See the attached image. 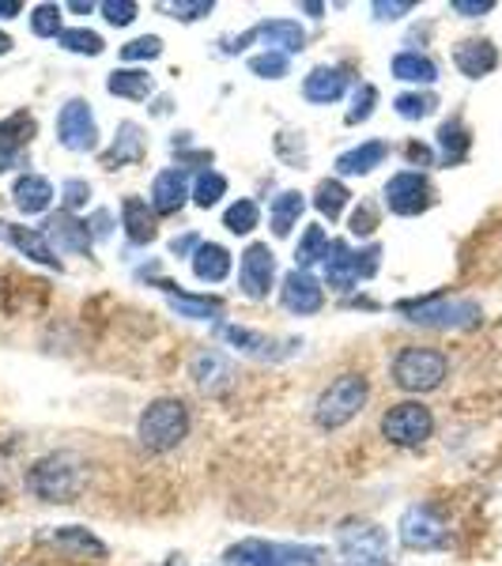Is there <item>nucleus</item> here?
Masks as SVG:
<instances>
[{"mask_svg": "<svg viewBox=\"0 0 502 566\" xmlns=\"http://www.w3.org/2000/svg\"><path fill=\"white\" fill-rule=\"evenodd\" d=\"M405 155H408V163H423V167H431V163H435V151L427 148V144H419V140L408 144Z\"/></svg>", "mask_w": 502, "mask_h": 566, "instance_id": "864d4df0", "label": "nucleus"}, {"mask_svg": "<svg viewBox=\"0 0 502 566\" xmlns=\"http://www.w3.org/2000/svg\"><path fill=\"white\" fill-rule=\"evenodd\" d=\"M453 12L464 15V20H480V15H488L491 8H495V0H453Z\"/></svg>", "mask_w": 502, "mask_h": 566, "instance_id": "603ef678", "label": "nucleus"}, {"mask_svg": "<svg viewBox=\"0 0 502 566\" xmlns=\"http://www.w3.org/2000/svg\"><path fill=\"white\" fill-rule=\"evenodd\" d=\"M348 200H352V193H348V186H344L341 178H325L322 186H317V193H314V208L328 219V223H333V219L344 216Z\"/></svg>", "mask_w": 502, "mask_h": 566, "instance_id": "f704fd0d", "label": "nucleus"}, {"mask_svg": "<svg viewBox=\"0 0 502 566\" xmlns=\"http://www.w3.org/2000/svg\"><path fill=\"white\" fill-rule=\"evenodd\" d=\"M0 239H4L8 245H15L20 253H27L31 261L45 264V269H61L53 245L45 242V234L34 231V227H15V223H8V219H0Z\"/></svg>", "mask_w": 502, "mask_h": 566, "instance_id": "5701e85b", "label": "nucleus"}, {"mask_svg": "<svg viewBox=\"0 0 502 566\" xmlns=\"http://www.w3.org/2000/svg\"><path fill=\"white\" fill-rule=\"evenodd\" d=\"M61 45H65L69 53H80V57H98V53L106 50V42L98 39L95 31H87V27H69V31H61Z\"/></svg>", "mask_w": 502, "mask_h": 566, "instance_id": "ea45409f", "label": "nucleus"}, {"mask_svg": "<svg viewBox=\"0 0 502 566\" xmlns=\"http://www.w3.org/2000/svg\"><path fill=\"white\" fill-rule=\"evenodd\" d=\"M45 242L57 245V253H69V258H87L91 253V227L87 219H76L72 212H57L50 216V223H45Z\"/></svg>", "mask_w": 502, "mask_h": 566, "instance_id": "a211bd4d", "label": "nucleus"}, {"mask_svg": "<svg viewBox=\"0 0 502 566\" xmlns=\"http://www.w3.org/2000/svg\"><path fill=\"white\" fill-rule=\"evenodd\" d=\"M57 144L76 155L95 151L98 148V122L91 114L87 98H69L57 114Z\"/></svg>", "mask_w": 502, "mask_h": 566, "instance_id": "9b49d317", "label": "nucleus"}, {"mask_svg": "<svg viewBox=\"0 0 502 566\" xmlns=\"http://www.w3.org/2000/svg\"><path fill=\"white\" fill-rule=\"evenodd\" d=\"M397 314H405L412 325L442 328V333H464V328L483 325V310L472 298H450V295H427L397 303Z\"/></svg>", "mask_w": 502, "mask_h": 566, "instance_id": "7ed1b4c3", "label": "nucleus"}, {"mask_svg": "<svg viewBox=\"0 0 502 566\" xmlns=\"http://www.w3.org/2000/svg\"><path fill=\"white\" fill-rule=\"evenodd\" d=\"M280 303H284V310H291V314L310 317L325 306V291H322V283L310 276V272L291 269L287 276L280 280Z\"/></svg>", "mask_w": 502, "mask_h": 566, "instance_id": "f3484780", "label": "nucleus"}, {"mask_svg": "<svg viewBox=\"0 0 502 566\" xmlns=\"http://www.w3.org/2000/svg\"><path fill=\"white\" fill-rule=\"evenodd\" d=\"M394 109L405 117V122H423V117H431L438 109V98L431 91H408V95L394 98Z\"/></svg>", "mask_w": 502, "mask_h": 566, "instance_id": "58836bf2", "label": "nucleus"}, {"mask_svg": "<svg viewBox=\"0 0 502 566\" xmlns=\"http://www.w3.org/2000/svg\"><path fill=\"white\" fill-rule=\"evenodd\" d=\"M189 378H194V386L200 392H208V397H223V392L234 389V363L227 359L223 352L216 348H205L194 355V363H189Z\"/></svg>", "mask_w": 502, "mask_h": 566, "instance_id": "dca6fc26", "label": "nucleus"}, {"mask_svg": "<svg viewBox=\"0 0 502 566\" xmlns=\"http://www.w3.org/2000/svg\"><path fill=\"white\" fill-rule=\"evenodd\" d=\"M61 200H65V212H76V208H84L91 200V186L84 178H69L65 186H61Z\"/></svg>", "mask_w": 502, "mask_h": 566, "instance_id": "8fccbe9b", "label": "nucleus"}, {"mask_svg": "<svg viewBox=\"0 0 502 566\" xmlns=\"http://www.w3.org/2000/svg\"><path fill=\"white\" fill-rule=\"evenodd\" d=\"M299 12H306L310 20H322V15H325V4H314V0H306V4H299Z\"/></svg>", "mask_w": 502, "mask_h": 566, "instance_id": "13d9d810", "label": "nucleus"}, {"mask_svg": "<svg viewBox=\"0 0 502 566\" xmlns=\"http://www.w3.org/2000/svg\"><path fill=\"white\" fill-rule=\"evenodd\" d=\"M12 200H15V208H20L23 216L50 212V205H53V181L42 178V175H31V170H27V175L15 178Z\"/></svg>", "mask_w": 502, "mask_h": 566, "instance_id": "a878e982", "label": "nucleus"}, {"mask_svg": "<svg viewBox=\"0 0 502 566\" xmlns=\"http://www.w3.org/2000/svg\"><path fill=\"white\" fill-rule=\"evenodd\" d=\"M31 31L39 39H61V4H39L31 12Z\"/></svg>", "mask_w": 502, "mask_h": 566, "instance_id": "37998d69", "label": "nucleus"}, {"mask_svg": "<svg viewBox=\"0 0 502 566\" xmlns=\"http://www.w3.org/2000/svg\"><path fill=\"white\" fill-rule=\"evenodd\" d=\"M163 566H181V559H178V555H175V559H170V563H163Z\"/></svg>", "mask_w": 502, "mask_h": 566, "instance_id": "e2e57ef3", "label": "nucleus"}, {"mask_svg": "<svg viewBox=\"0 0 502 566\" xmlns=\"http://www.w3.org/2000/svg\"><path fill=\"white\" fill-rule=\"evenodd\" d=\"M370 12L378 23H394V20H400V15L416 12V0H374Z\"/></svg>", "mask_w": 502, "mask_h": 566, "instance_id": "49530a36", "label": "nucleus"}, {"mask_svg": "<svg viewBox=\"0 0 502 566\" xmlns=\"http://www.w3.org/2000/svg\"><path fill=\"white\" fill-rule=\"evenodd\" d=\"M381 434H386L389 446L416 450V446H423L427 438L435 434L431 408L419 405V400H400V405H394L386 416H381Z\"/></svg>", "mask_w": 502, "mask_h": 566, "instance_id": "0eeeda50", "label": "nucleus"}, {"mask_svg": "<svg viewBox=\"0 0 502 566\" xmlns=\"http://www.w3.org/2000/svg\"><path fill=\"white\" fill-rule=\"evenodd\" d=\"M453 65H458L461 76L469 80H483L499 69V45L491 39H464L453 45Z\"/></svg>", "mask_w": 502, "mask_h": 566, "instance_id": "412c9836", "label": "nucleus"}, {"mask_svg": "<svg viewBox=\"0 0 502 566\" xmlns=\"http://www.w3.org/2000/svg\"><path fill=\"white\" fill-rule=\"evenodd\" d=\"M374 227H378V208H374L370 200H359V208L352 212V234H359V239H370Z\"/></svg>", "mask_w": 502, "mask_h": 566, "instance_id": "de8ad7c7", "label": "nucleus"}, {"mask_svg": "<svg viewBox=\"0 0 502 566\" xmlns=\"http://www.w3.org/2000/svg\"><path fill=\"white\" fill-rule=\"evenodd\" d=\"M91 227V239H109V212H95L87 219Z\"/></svg>", "mask_w": 502, "mask_h": 566, "instance_id": "5fc2aeb1", "label": "nucleus"}, {"mask_svg": "<svg viewBox=\"0 0 502 566\" xmlns=\"http://www.w3.org/2000/svg\"><path fill=\"white\" fill-rule=\"evenodd\" d=\"M216 336L231 344L234 352L250 355V359H287V355H295L303 348L299 340H272V336H264V333H253V328H245V325H227V322H216Z\"/></svg>", "mask_w": 502, "mask_h": 566, "instance_id": "4468645a", "label": "nucleus"}, {"mask_svg": "<svg viewBox=\"0 0 502 566\" xmlns=\"http://www.w3.org/2000/svg\"><path fill=\"white\" fill-rule=\"evenodd\" d=\"M159 287L167 291V303L178 317H189V322H216V317L223 314V303H219V298L189 295V291H178L175 283H167V280H163Z\"/></svg>", "mask_w": 502, "mask_h": 566, "instance_id": "bb28decb", "label": "nucleus"}, {"mask_svg": "<svg viewBox=\"0 0 502 566\" xmlns=\"http://www.w3.org/2000/svg\"><path fill=\"white\" fill-rule=\"evenodd\" d=\"M450 374V359L438 348H400L394 359V386L405 392H435Z\"/></svg>", "mask_w": 502, "mask_h": 566, "instance_id": "423d86ee", "label": "nucleus"}, {"mask_svg": "<svg viewBox=\"0 0 502 566\" xmlns=\"http://www.w3.org/2000/svg\"><path fill=\"white\" fill-rule=\"evenodd\" d=\"M367 397H370V381L363 378V374H341V378L328 381L322 389V397H317L314 423L322 427V431H341V427H348L352 419L363 412Z\"/></svg>", "mask_w": 502, "mask_h": 566, "instance_id": "39448f33", "label": "nucleus"}, {"mask_svg": "<svg viewBox=\"0 0 502 566\" xmlns=\"http://www.w3.org/2000/svg\"><path fill=\"white\" fill-rule=\"evenodd\" d=\"M336 552L344 563H389V533L374 522H344L336 528Z\"/></svg>", "mask_w": 502, "mask_h": 566, "instance_id": "6e6552de", "label": "nucleus"}, {"mask_svg": "<svg viewBox=\"0 0 502 566\" xmlns=\"http://www.w3.org/2000/svg\"><path fill=\"white\" fill-rule=\"evenodd\" d=\"M325 280H328V287H336V291H352V287H359V269H355V253H352V245L348 242H328V253H325Z\"/></svg>", "mask_w": 502, "mask_h": 566, "instance_id": "cd10ccee", "label": "nucleus"}, {"mask_svg": "<svg viewBox=\"0 0 502 566\" xmlns=\"http://www.w3.org/2000/svg\"><path fill=\"white\" fill-rule=\"evenodd\" d=\"M325 253H328V234H325V227H306L303 231V239H299L295 245V269H310V264H317V261H325Z\"/></svg>", "mask_w": 502, "mask_h": 566, "instance_id": "c9c22d12", "label": "nucleus"}, {"mask_svg": "<svg viewBox=\"0 0 502 566\" xmlns=\"http://www.w3.org/2000/svg\"><path fill=\"white\" fill-rule=\"evenodd\" d=\"M189 197H194V189H189L186 167H170V170H159V175H155V181H151V212L155 216H178Z\"/></svg>", "mask_w": 502, "mask_h": 566, "instance_id": "6ab92c4d", "label": "nucleus"}, {"mask_svg": "<svg viewBox=\"0 0 502 566\" xmlns=\"http://www.w3.org/2000/svg\"><path fill=\"white\" fill-rule=\"evenodd\" d=\"M272 280H276V253L269 250V242H253L245 245L242 261H239V291L250 303L269 298Z\"/></svg>", "mask_w": 502, "mask_h": 566, "instance_id": "ddd939ff", "label": "nucleus"}, {"mask_svg": "<svg viewBox=\"0 0 502 566\" xmlns=\"http://www.w3.org/2000/svg\"><path fill=\"white\" fill-rule=\"evenodd\" d=\"M148 155V144H144V129L136 122H122L117 125V136L109 144V151H103V167L117 170V167H133Z\"/></svg>", "mask_w": 502, "mask_h": 566, "instance_id": "b1692460", "label": "nucleus"}, {"mask_svg": "<svg viewBox=\"0 0 502 566\" xmlns=\"http://www.w3.org/2000/svg\"><path fill=\"white\" fill-rule=\"evenodd\" d=\"M374 106H378V87H374V84H359V87H355V95H352V109L344 114V122H348V125L370 122Z\"/></svg>", "mask_w": 502, "mask_h": 566, "instance_id": "79ce46f5", "label": "nucleus"}, {"mask_svg": "<svg viewBox=\"0 0 502 566\" xmlns=\"http://www.w3.org/2000/svg\"><path fill=\"white\" fill-rule=\"evenodd\" d=\"M355 269H359V280H370L381 269V245H367L355 253Z\"/></svg>", "mask_w": 502, "mask_h": 566, "instance_id": "3c124183", "label": "nucleus"}, {"mask_svg": "<svg viewBox=\"0 0 502 566\" xmlns=\"http://www.w3.org/2000/svg\"><path fill=\"white\" fill-rule=\"evenodd\" d=\"M336 566H389V563H344V559H341Z\"/></svg>", "mask_w": 502, "mask_h": 566, "instance_id": "680f3d73", "label": "nucleus"}, {"mask_svg": "<svg viewBox=\"0 0 502 566\" xmlns=\"http://www.w3.org/2000/svg\"><path fill=\"white\" fill-rule=\"evenodd\" d=\"M303 208H306V200L299 189H287V193H280L276 200H272V208H269V223H272V234L276 239H287L291 231H295V223H299V216H303Z\"/></svg>", "mask_w": 502, "mask_h": 566, "instance_id": "72a5a7b5", "label": "nucleus"}, {"mask_svg": "<svg viewBox=\"0 0 502 566\" xmlns=\"http://www.w3.org/2000/svg\"><path fill=\"white\" fill-rule=\"evenodd\" d=\"M189 427H194V416H189L186 400L159 397L136 419V438L148 453H170L189 438Z\"/></svg>", "mask_w": 502, "mask_h": 566, "instance_id": "f03ea898", "label": "nucleus"}, {"mask_svg": "<svg viewBox=\"0 0 502 566\" xmlns=\"http://www.w3.org/2000/svg\"><path fill=\"white\" fill-rule=\"evenodd\" d=\"M197 245H200L197 234H181V239L170 242V253H175V258H186V253H197Z\"/></svg>", "mask_w": 502, "mask_h": 566, "instance_id": "6e6d98bb", "label": "nucleus"}, {"mask_svg": "<svg viewBox=\"0 0 502 566\" xmlns=\"http://www.w3.org/2000/svg\"><path fill=\"white\" fill-rule=\"evenodd\" d=\"M34 133H39V122H34L27 109L0 122V175H8V170H15V167H27V148H31Z\"/></svg>", "mask_w": 502, "mask_h": 566, "instance_id": "2eb2a0df", "label": "nucleus"}, {"mask_svg": "<svg viewBox=\"0 0 502 566\" xmlns=\"http://www.w3.org/2000/svg\"><path fill=\"white\" fill-rule=\"evenodd\" d=\"M20 12H23L20 0H0V20H15Z\"/></svg>", "mask_w": 502, "mask_h": 566, "instance_id": "4d7b16f0", "label": "nucleus"}, {"mask_svg": "<svg viewBox=\"0 0 502 566\" xmlns=\"http://www.w3.org/2000/svg\"><path fill=\"white\" fill-rule=\"evenodd\" d=\"M397 536H400V544H405L408 552H435V547H446L450 528H446L442 514H438L435 506L416 502V506H408L405 514H400Z\"/></svg>", "mask_w": 502, "mask_h": 566, "instance_id": "1a4fd4ad", "label": "nucleus"}, {"mask_svg": "<svg viewBox=\"0 0 502 566\" xmlns=\"http://www.w3.org/2000/svg\"><path fill=\"white\" fill-rule=\"evenodd\" d=\"M325 547L317 544H280V541H239L223 552V566H322Z\"/></svg>", "mask_w": 502, "mask_h": 566, "instance_id": "20e7f679", "label": "nucleus"}, {"mask_svg": "<svg viewBox=\"0 0 502 566\" xmlns=\"http://www.w3.org/2000/svg\"><path fill=\"white\" fill-rule=\"evenodd\" d=\"M250 42H264V50H276V53H303L306 50V31L295 20H269L250 27L239 39H223V53H242Z\"/></svg>", "mask_w": 502, "mask_h": 566, "instance_id": "9d476101", "label": "nucleus"}, {"mask_svg": "<svg viewBox=\"0 0 502 566\" xmlns=\"http://www.w3.org/2000/svg\"><path fill=\"white\" fill-rule=\"evenodd\" d=\"M348 95V72L336 69V65H317L306 72L303 80V98L314 106H333Z\"/></svg>", "mask_w": 502, "mask_h": 566, "instance_id": "4be33fe9", "label": "nucleus"}, {"mask_svg": "<svg viewBox=\"0 0 502 566\" xmlns=\"http://www.w3.org/2000/svg\"><path fill=\"white\" fill-rule=\"evenodd\" d=\"M223 197H227V178L212 167L200 170L197 181H194V205L197 208H216Z\"/></svg>", "mask_w": 502, "mask_h": 566, "instance_id": "4c0bfd02", "label": "nucleus"}, {"mask_svg": "<svg viewBox=\"0 0 502 566\" xmlns=\"http://www.w3.org/2000/svg\"><path fill=\"white\" fill-rule=\"evenodd\" d=\"M4 53H12V39H8V34L0 31V57H4Z\"/></svg>", "mask_w": 502, "mask_h": 566, "instance_id": "bf43d9fd", "label": "nucleus"}, {"mask_svg": "<svg viewBox=\"0 0 502 566\" xmlns=\"http://www.w3.org/2000/svg\"><path fill=\"white\" fill-rule=\"evenodd\" d=\"M136 12H140V8H136L133 0H106L103 4V15L109 27H129L136 20Z\"/></svg>", "mask_w": 502, "mask_h": 566, "instance_id": "09e8293b", "label": "nucleus"}, {"mask_svg": "<svg viewBox=\"0 0 502 566\" xmlns=\"http://www.w3.org/2000/svg\"><path fill=\"white\" fill-rule=\"evenodd\" d=\"M87 488V464L76 453H45L27 472V491L42 502H76Z\"/></svg>", "mask_w": 502, "mask_h": 566, "instance_id": "f257e3e1", "label": "nucleus"}, {"mask_svg": "<svg viewBox=\"0 0 502 566\" xmlns=\"http://www.w3.org/2000/svg\"><path fill=\"white\" fill-rule=\"evenodd\" d=\"M389 72H394V80H405V84H423V87L438 80V65L419 50H400L397 57L389 61Z\"/></svg>", "mask_w": 502, "mask_h": 566, "instance_id": "c756f323", "label": "nucleus"}, {"mask_svg": "<svg viewBox=\"0 0 502 566\" xmlns=\"http://www.w3.org/2000/svg\"><path fill=\"white\" fill-rule=\"evenodd\" d=\"M389 159V144L386 140H363L359 148L336 155V175L352 178V175H370L374 167Z\"/></svg>", "mask_w": 502, "mask_h": 566, "instance_id": "c85d7f7f", "label": "nucleus"}, {"mask_svg": "<svg viewBox=\"0 0 502 566\" xmlns=\"http://www.w3.org/2000/svg\"><path fill=\"white\" fill-rule=\"evenodd\" d=\"M72 12H91V0H87V4H84V0H72Z\"/></svg>", "mask_w": 502, "mask_h": 566, "instance_id": "052dcab7", "label": "nucleus"}, {"mask_svg": "<svg viewBox=\"0 0 502 566\" xmlns=\"http://www.w3.org/2000/svg\"><path fill=\"white\" fill-rule=\"evenodd\" d=\"M170 20H181V23H194V20H205L212 12V0H175V4H159Z\"/></svg>", "mask_w": 502, "mask_h": 566, "instance_id": "c03bdc74", "label": "nucleus"}, {"mask_svg": "<svg viewBox=\"0 0 502 566\" xmlns=\"http://www.w3.org/2000/svg\"><path fill=\"white\" fill-rule=\"evenodd\" d=\"M163 53V39L159 34H140V39L122 45V61H155Z\"/></svg>", "mask_w": 502, "mask_h": 566, "instance_id": "a18cd8bd", "label": "nucleus"}, {"mask_svg": "<svg viewBox=\"0 0 502 566\" xmlns=\"http://www.w3.org/2000/svg\"><path fill=\"white\" fill-rule=\"evenodd\" d=\"M42 544L57 547V552L72 555V559H106V544L98 541L91 528L84 525H61V528H45L39 536Z\"/></svg>", "mask_w": 502, "mask_h": 566, "instance_id": "aec40b11", "label": "nucleus"}, {"mask_svg": "<svg viewBox=\"0 0 502 566\" xmlns=\"http://www.w3.org/2000/svg\"><path fill=\"white\" fill-rule=\"evenodd\" d=\"M194 276L200 283H223L231 276V253L219 242H200L194 253Z\"/></svg>", "mask_w": 502, "mask_h": 566, "instance_id": "7c9ffc66", "label": "nucleus"}, {"mask_svg": "<svg viewBox=\"0 0 502 566\" xmlns=\"http://www.w3.org/2000/svg\"><path fill=\"white\" fill-rule=\"evenodd\" d=\"M386 205L394 216H419L427 212V208L435 205V186L427 175H419V170H400L386 181Z\"/></svg>", "mask_w": 502, "mask_h": 566, "instance_id": "f8f14e48", "label": "nucleus"}, {"mask_svg": "<svg viewBox=\"0 0 502 566\" xmlns=\"http://www.w3.org/2000/svg\"><path fill=\"white\" fill-rule=\"evenodd\" d=\"M291 69L287 53H276V50H264V53H253L250 57V72L261 80H284Z\"/></svg>", "mask_w": 502, "mask_h": 566, "instance_id": "a19ab883", "label": "nucleus"}, {"mask_svg": "<svg viewBox=\"0 0 502 566\" xmlns=\"http://www.w3.org/2000/svg\"><path fill=\"white\" fill-rule=\"evenodd\" d=\"M258 223H261V208H258V200H250V197L234 200V205L223 212V227L231 234H253Z\"/></svg>", "mask_w": 502, "mask_h": 566, "instance_id": "e433bc0d", "label": "nucleus"}, {"mask_svg": "<svg viewBox=\"0 0 502 566\" xmlns=\"http://www.w3.org/2000/svg\"><path fill=\"white\" fill-rule=\"evenodd\" d=\"M106 91L117 98H129V103H144L155 91V80L144 69H114L106 76Z\"/></svg>", "mask_w": 502, "mask_h": 566, "instance_id": "2f4dec72", "label": "nucleus"}, {"mask_svg": "<svg viewBox=\"0 0 502 566\" xmlns=\"http://www.w3.org/2000/svg\"><path fill=\"white\" fill-rule=\"evenodd\" d=\"M469 148H472V133L461 117H450V122L438 125V151H442V159L450 167H458L464 155H469Z\"/></svg>", "mask_w": 502, "mask_h": 566, "instance_id": "473e14b6", "label": "nucleus"}, {"mask_svg": "<svg viewBox=\"0 0 502 566\" xmlns=\"http://www.w3.org/2000/svg\"><path fill=\"white\" fill-rule=\"evenodd\" d=\"M122 227H125V239H129L133 245H151L155 239H159V223H155L151 205L140 197L122 200Z\"/></svg>", "mask_w": 502, "mask_h": 566, "instance_id": "393cba45", "label": "nucleus"}]
</instances>
